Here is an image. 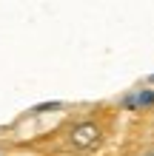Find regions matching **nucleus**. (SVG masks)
Returning a JSON list of instances; mask_svg holds the SVG:
<instances>
[{"label":"nucleus","instance_id":"f257e3e1","mask_svg":"<svg viewBox=\"0 0 154 156\" xmlns=\"http://www.w3.org/2000/svg\"><path fill=\"white\" fill-rule=\"evenodd\" d=\"M106 136H108V125L100 116H83L63 128V148H66V153L88 156L103 148Z\"/></svg>","mask_w":154,"mask_h":156},{"label":"nucleus","instance_id":"f03ea898","mask_svg":"<svg viewBox=\"0 0 154 156\" xmlns=\"http://www.w3.org/2000/svg\"><path fill=\"white\" fill-rule=\"evenodd\" d=\"M129 156H154V145H151V142H146V145H140V148H134Z\"/></svg>","mask_w":154,"mask_h":156},{"label":"nucleus","instance_id":"7ed1b4c3","mask_svg":"<svg viewBox=\"0 0 154 156\" xmlns=\"http://www.w3.org/2000/svg\"><path fill=\"white\" fill-rule=\"evenodd\" d=\"M148 142L154 145V119H151V125H148Z\"/></svg>","mask_w":154,"mask_h":156},{"label":"nucleus","instance_id":"20e7f679","mask_svg":"<svg viewBox=\"0 0 154 156\" xmlns=\"http://www.w3.org/2000/svg\"><path fill=\"white\" fill-rule=\"evenodd\" d=\"M66 156H83V153H66Z\"/></svg>","mask_w":154,"mask_h":156}]
</instances>
